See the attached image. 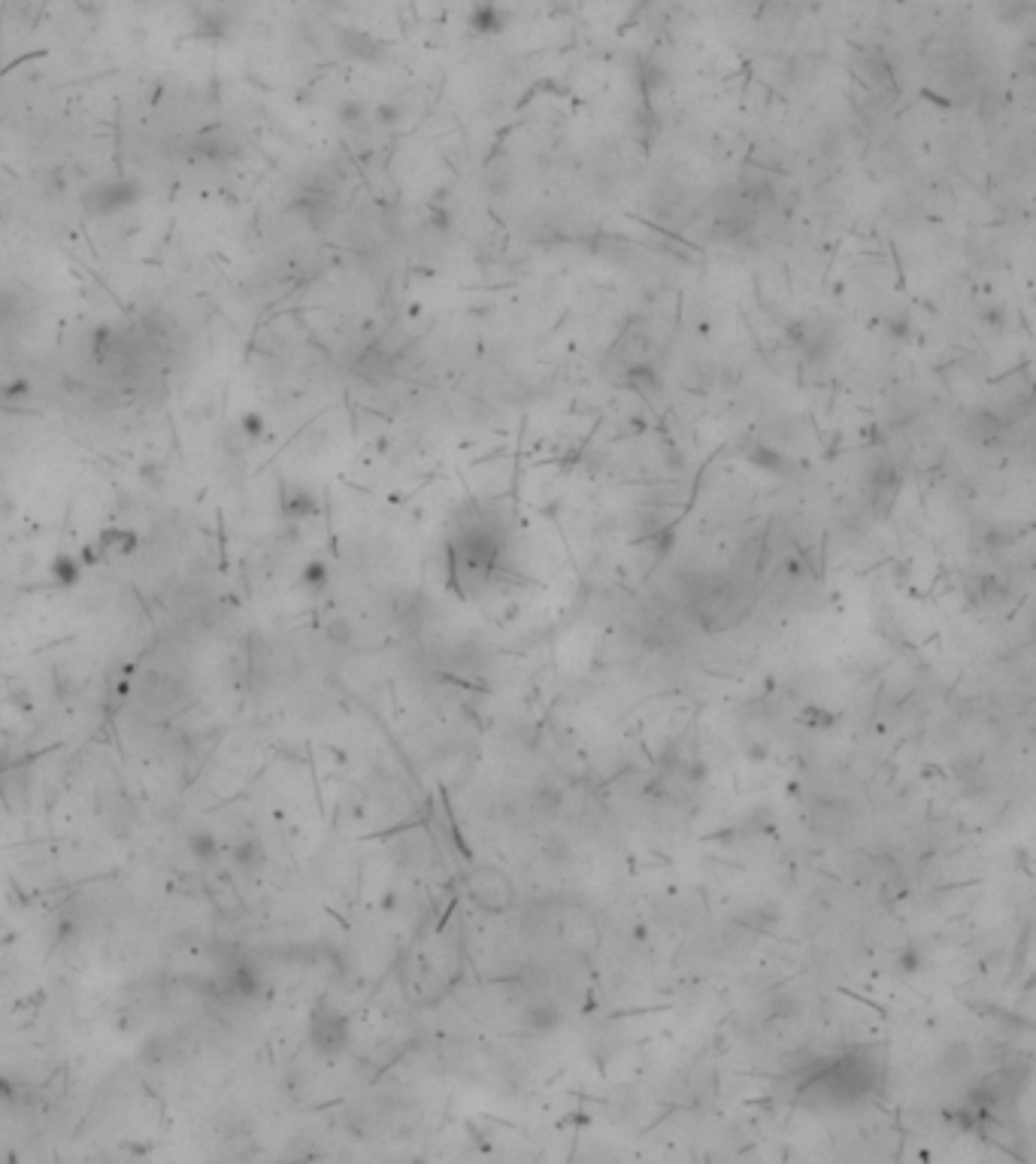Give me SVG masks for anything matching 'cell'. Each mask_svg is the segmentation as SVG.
Returning a JSON list of instances; mask_svg holds the SVG:
<instances>
[{
    "instance_id": "obj_1",
    "label": "cell",
    "mask_w": 1036,
    "mask_h": 1164,
    "mask_svg": "<svg viewBox=\"0 0 1036 1164\" xmlns=\"http://www.w3.org/2000/svg\"><path fill=\"white\" fill-rule=\"evenodd\" d=\"M134 201H137V185L128 182V179L101 182L98 188L89 191V210L98 213V216H116L125 207H131Z\"/></svg>"
},
{
    "instance_id": "obj_2",
    "label": "cell",
    "mask_w": 1036,
    "mask_h": 1164,
    "mask_svg": "<svg viewBox=\"0 0 1036 1164\" xmlns=\"http://www.w3.org/2000/svg\"><path fill=\"white\" fill-rule=\"evenodd\" d=\"M52 576H55L58 586H77V579H80V561L71 558V555H58V558L52 561Z\"/></svg>"
},
{
    "instance_id": "obj_3",
    "label": "cell",
    "mask_w": 1036,
    "mask_h": 1164,
    "mask_svg": "<svg viewBox=\"0 0 1036 1164\" xmlns=\"http://www.w3.org/2000/svg\"><path fill=\"white\" fill-rule=\"evenodd\" d=\"M188 850H191V856H195V859H201V862H213V859H216V853H219V844H216V837H213V834H207V831H198V834H191V837H188Z\"/></svg>"
}]
</instances>
